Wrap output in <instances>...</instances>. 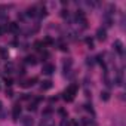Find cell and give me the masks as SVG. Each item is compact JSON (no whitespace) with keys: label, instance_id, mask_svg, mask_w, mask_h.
<instances>
[{"label":"cell","instance_id":"7c38bea8","mask_svg":"<svg viewBox=\"0 0 126 126\" xmlns=\"http://www.w3.org/2000/svg\"><path fill=\"white\" fill-rule=\"evenodd\" d=\"M0 56L3 59H8L9 58V52L6 50V47H0Z\"/></svg>","mask_w":126,"mask_h":126},{"label":"cell","instance_id":"603a6c76","mask_svg":"<svg viewBox=\"0 0 126 126\" xmlns=\"http://www.w3.org/2000/svg\"><path fill=\"white\" fill-rule=\"evenodd\" d=\"M2 108H3V102L0 101V111H2Z\"/></svg>","mask_w":126,"mask_h":126},{"label":"cell","instance_id":"5b68a950","mask_svg":"<svg viewBox=\"0 0 126 126\" xmlns=\"http://www.w3.org/2000/svg\"><path fill=\"white\" fill-rule=\"evenodd\" d=\"M21 123H22V126H33L34 125V119L31 116H24L21 119Z\"/></svg>","mask_w":126,"mask_h":126},{"label":"cell","instance_id":"52a82bcc","mask_svg":"<svg viewBox=\"0 0 126 126\" xmlns=\"http://www.w3.org/2000/svg\"><path fill=\"white\" fill-rule=\"evenodd\" d=\"M14 71H15L14 62H6V64H5V73H6V74H12Z\"/></svg>","mask_w":126,"mask_h":126},{"label":"cell","instance_id":"4fadbf2b","mask_svg":"<svg viewBox=\"0 0 126 126\" xmlns=\"http://www.w3.org/2000/svg\"><path fill=\"white\" fill-rule=\"evenodd\" d=\"M70 125H71L70 119H68V117H64V119L61 120V125H59V126H70Z\"/></svg>","mask_w":126,"mask_h":126},{"label":"cell","instance_id":"277c9868","mask_svg":"<svg viewBox=\"0 0 126 126\" xmlns=\"http://www.w3.org/2000/svg\"><path fill=\"white\" fill-rule=\"evenodd\" d=\"M96 39L98 40H101V42H104L105 39H107V31H105V28H98L96 30Z\"/></svg>","mask_w":126,"mask_h":126},{"label":"cell","instance_id":"9c48e42d","mask_svg":"<svg viewBox=\"0 0 126 126\" xmlns=\"http://www.w3.org/2000/svg\"><path fill=\"white\" fill-rule=\"evenodd\" d=\"M40 88H42V91H47V89L52 88V82L50 80H43L42 85H40Z\"/></svg>","mask_w":126,"mask_h":126},{"label":"cell","instance_id":"8992f818","mask_svg":"<svg viewBox=\"0 0 126 126\" xmlns=\"http://www.w3.org/2000/svg\"><path fill=\"white\" fill-rule=\"evenodd\" d=\"M37 79L36 77H33V79H25V80H21L19 83H21V86L22 88H30V86H33L34 85V82H36Z\"/></svg>","mask_w":126,"mask_h":126},{"label":"cell","instance_id":"ffe728a7","mask_svg":"<svg viewBox=\"0 0 126 126\" xmlns=\"http://www.w3.org/2000/svg\"><path fill=\"white\" fill-rule=\"evenodd\" d=\"M6 95H8V96H12V95H14V92H12L11 89H6Z\"/></svg>","mask_w":126,"mask_h":126},{"label":"cell","instance_id":"cb8c5ba5","mask_svg":"<svg viewBox=\"0 0 126 126\" xmlns=\"http://www.w3.org/2000/svg\"><path fill=\"white\" fill-rule=\"evenodd\" d=\"M73 126H80V125H79L77 122H74V123H73Z\"/></svg>","mask_w":126,"mask_h":126},{"label":"cell","instance_id":"2e32d148","mask_svg":"<svg viewBox=\"0 0 126 126\" xmlns=\"http://www.w3.org/2000/svg\"><path fill=\"white\" fill-rule=\"evenodd\" d=\"M42 45H43L42 42H36V43H34V49H37V50H42Z\"/></svg>","mask_w":126,"mask_h":126},{"label":"cell","instance_id":"ac0fdd59","mask_svg":"<svg viewBox=\"0 0 126 126\" xmlns=\"http://www.w3.org/2000/svg\"><path fill=\"white\" fill-rule=\"evenodd\" d=\"M5 83H6V86L11 88V86L14 85V80H12V79H5Z\"/></svg>","mask_w":126,"mask_h":126},{"label":"cell","instance_id":"7a4b0ae2","mask_svg":"<svg viewBox=\"0 0 126 126\" xmlns=\"http://www.w3.org/2000/svg\"><path fill=\"white\" fill-rule=\"evenodd\" d=\"M42 73L43 74H47V76L53 74L55 73V65L50 64V62H46V64H43V67H42Z\"/></svg>","mask_w":126,"mask_h":126},{"label":"cell","instance_id":"8fae6325","mask_svg":"<svg viewBox=\"0 0 126 126\" xmlns=\"http://www.w3.org/2000/svg\"><path fill=\"white\" fill-rule=\"evenodd\" d=\"M25 62H27V64H31V65H34L36 62H37V58H36V56H31V55H28V56L25 58Z\"/></svg>","mask_w":126,"mask_h":126},{"label":"cell","instance_id":"9a60e30c","mask_svg":"<svg viewBox=\"0 0 126 126\" xmlns=\"http://www.w3.org/2000/svg\"><path fill=\"white\" fill-rule=\"evenodd\" d=\"M5 11H6L5 6H0V18H5V16L8 15V12H5Z\"/></svg>","mask_w":126,"mask_h":126},{"label":"cell","instance_id":"6da1fadb","mask_svg":"<svg viewBox=\"0 0 126 126\" xmlns=\"http://www.w3.org/2000/svg\"><path fill=\"white\" fill-rule=\"evenodd\" d=\"M76 94H77V85H76V83H73V85H70V86L64 91V94H62L64 96H62V98H64L65 101H68V102H71V101L74 99Z\"/></svg>","mask_w":126,"mask_h":126},{"label":"cell","instance_id":"3957f363","mask_svg":"<svg viewBox=\"0 0 126 126\" xmlns=\"http://www.w3.org/2000/svg\"><path fill=\"white\" fill-rule=\"evenodd\" d=\"M19 116H21V105L19 104H15L14 108H12V119L16 122L19 119Z\"/></svg>","mask_w":126,"mask_h":126},{"label":"cell","instance_id":"30bf717a","mask_svg":"<svg viewBox=\"0 0 126 126\" xmlns=\"http://www.w3.org/2000/svg\"><path fill=\"white\" fill-rule=\"evenodd\" d=\"M8 30L12 31V33H18V31H19V27H18L16 22H11V24L8 25Z\"/></svg>","mask_w":126,"mask_h":126},{"label":"cell","instance_id":"5bb4252c","mask_svg":"<svg viewBox=\"0 0 126 126\" xmlns=\"http://www.w3.org/2000/svg\"><path fill=\"white\" fill-rule=\"evenodd\" d=\"M101 99L102 101H108L110 99V94L108 92H101Z\"/></svg>","mask_w":126,"mask_h":126},{"label":"cell","instance_id":"ba28073f","mask_svg":"<svg viewBox=\"0 0 126 126\" xmlns=\"http://www.w3.org/2000/svg\"><path fill=\"white\" fill-rule=\"evenodd\" d=\"M113 46H114V49H116V50H117L119 53H123V43H122L120 40H116Z\"/></svg>","mask_w":126,"mask_h":126},{"label":"cell","instance_id":"d6986e66","mask_svg":"<svg viewBox=\"0 0 126 126\" xmlns=\"http://www.w3.org/2000/svg\"><path fill=\"white\" fill-rule=\"evenodd\" d=\"M5 31H6V28H5L3 25H0V37H2V36L5 34Z\"/></svg>","mask_w":126,"mask_h":126},{"label":"cell","instance_id":"7402d4cb","mask_svg":"<svg viewBox=\"0 0 126 126\" xmlns=\"http://www.w3.org/2000/svg\"><path fill=\"white\" fill-rule=\"evenodd\" d=\"M61 15H62V16H68V11H62Z\"/></svg>","mask_w":126,"mask_h":126},{"label":"cell","instance_id":"44dd1931","mask_svg":"<svg viewBox=\"0 0 126 126\" xmlns=\"http://www.w3.org/2000/svg\"><path fill=\"white\" fill-rule=\"evenodd\" d=\"M85 108H86L88 111H92V105H89V104H86V105H85Z\"/></svg>","mask_w":126,"mask_h":126},{"label":"cell","instance_id":"e0dca14e","mask_svg":"<svg viewBox=\"0 0 126 126\" xmlns=\"http://www.w3.org/2000/svg\"><path fill=\"white\" fill-rule=\"evenodd\" d=\"M86 45L92 49V47H94V40H92V39H86Z\"/></svg>","mask_w":126,"mask_h":126}]
</instances>
